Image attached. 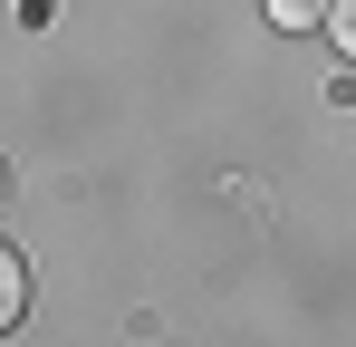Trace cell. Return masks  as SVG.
Wrapping results in <instances>:
<instances>
[{"label": "cell", "instance_id": "6da1fadb", "mask_svg": "<svg viewBox=\"0 0 356 347\" xmlns=\"http://www.w3.org/2000/svg\"><path fill=\"white\" fill-rule=\"evenodd\" d=\"M19 318H29V261L0 241V328H19Z\"/></svg>", "mask_w": 356, "mask_h": 347}, {"label": "cell", "instance_id": "7a4b0ae2", "mask_svg": "<svg viewBox=\"0 0 356 347\" xmlns=\"http://www.w3.org/2000/svg\"><path fill=\"white\" fill-rule=\"evenodd\" d=\"M280 29H327V0H260Z\"/></svg>", "mask_w": 356, "mask_h": 347}, {"label": "cell", "instance_id": "3957f363", "mask_svg": "<svg viewBox=\"0 0 356 347\" xmlns=\"http://www.w3.org/2000/svg\"><path fill=\"white\" fill-rule=\"evenodd\" d=\"M327 29H337V49L356 58V0H327Z\"/></svg>", "mask_w": 356, "mask_h": 347}, {"label": "cell", "instance_id": "277c9868", "mask_svg": "<svg viewBox=\"0 0 356 347\" xmlns=\"http://www.w3.org/2000/svg\"><path fill=\"white\" fill-rule=\"evenodd\" d=\"M0 203H10V174H0Z\"/></svg>", "mask_w": 356, "mask_h": 347}]
</instances>
